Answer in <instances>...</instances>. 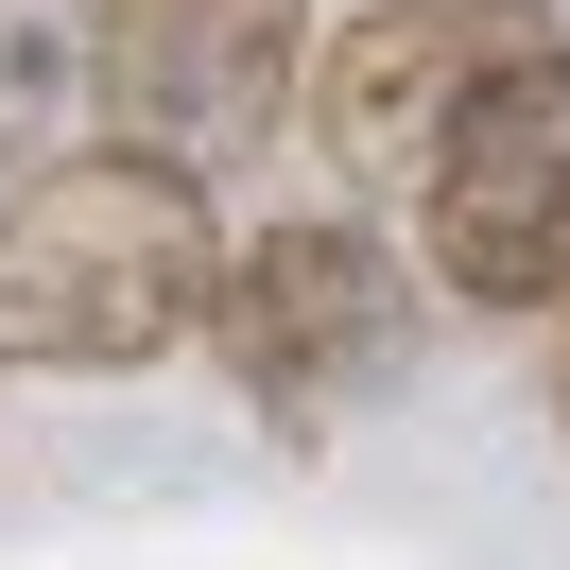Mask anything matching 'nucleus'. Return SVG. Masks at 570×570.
<instances>
[{
  "instance_id": "obj_3",
  "label": "nucleus",
  "mask_w": 570,
  "mask_h": 570,
  "mask_svg": "<svg viewBox=\"0 0 570 570\" xmlns=\"http://www.w3.org/2000/svg\"><path fill=\"white\" fill-rule=\"evenodd\" d=\"M208 346L243 363V397L277 432H328L415 346V259H397L381 225H346V208H294V225H259V243L225 259V328Z\"/></svg>"
},
{
  "instance_id": "obj_6",
  "label": "nucleus",
  "mask_w": 570,
  "mask_h": 570,
  "mask_svg": "<svg viewBox=\"0 0 570 570\" xmlns=\"http://www.w3.org/2000/svg\"><path fill=\"white\" fill-rule=\"evenodd\" d=\"M87 70H105V18H70V0H0V156L52 139V121L87 105Z\"/></svg>"
},
{
  "instance_id": "obj_1",
  "label": "nucleus",
  "mask_w": 570,
  "mask_h": 570,
  "mask_svg": "<svg viewBox=\"0 0 570 570\" xmlns=\"http://www.w3.org/2000/svg\"><path fill=\"white\" fill-rule=\"evenodd\" d=\"M225 225L174 156H52L0 190V363L18 381H139L225 328Z\"/></svg>"
},
{
  "instance_id": "obj_5",
  "label": "nucleus",
  "mask_w": 570,
  "mask_h": 570,
  "mask_svg": "<svg viewBox=\"0 0 570 570\" xmlns=\"http://www.w3.org/2000/svg\"><path fill=\"white\" fill-rule=\"evenodd\" d=\"M312 70V0H105V70L87 105L121 121V156H225L294 105Z\"/></svg>"
},
{
  "instance_id": "obj_4",
  "label": "nucleus",
  "mask_w": 570,
  "mask_h": 570,
  "mask_svg": "<svg viewBox=\"0 0 570 570\" xmlns=\"http://www.w3.org/2000/svg\"><path fill=\"white\" fill-rule=\"evenodd\" d=\"M415 243H432V294H466V312H553L570 294V52L484 87L450 174L415 190Z\"/></svg>"
},
{
  "instance_id": "obj_2",
  "label": "nucleus",
  "mask_w": 570,
  "mask_h": 570,
  "mask_svg": "<svg viewBox=\"0 0 570 570\" xmlns=\"http://www.w3.org/2000/svg\"><path fill=\"white\" fill-rule=\"evenodd\" d=\"M553 36V0H346L312 70V139L346 190H432L450 139L484 121V87H519Z\"/></svg>"
}]
</instances>
